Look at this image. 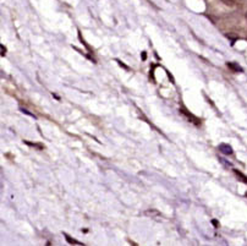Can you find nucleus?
Instances as JSON below:
<instances>
[{
	"label": "nucleus",
	"mask_w": 247,
	"mask_h": 246,
	"mask_svg": "<svg viewBox=\"0 0 247 246\" xmlns=\"http://www.w3.org/2000/svg\"><path fill=\"white\" fill-rule=\"evenodd\" d=\"M246 18H247V12H246Z\"/></svg>",
	"instance_id": "7"
},
{
	"label": "nucleus",
	"mask_w": 247,
	"mask_h": 246,
	"mask_svg": "<svg viewBox=\"0 0 247 246\" xmlns=\"http://www.w3.org/2000/svg\"><path fill=\"white\" fill-rule=\"evenodd\" d=\"M219 151L223 153V154H225V155H230V154H233V147L230 146V145H228V143H221V145H219Z\"/></svg>",
	"instance_id": "1"
},
{
	"label": "nucleus",
	"mask_w": 247,
	"mask_h": 246,
	"mask_svg": "<svg viewBox=\"0 0 247 246\" xmlns=\"http://www.w3.org/2000/svg\"><path fill=\"white\" fill-rule=\"evenodd\" d=\"M65 235V238H66V241L67 243H70V244H74V245H82L80 241H76L75 239H72L71 236H69V235H66V234H64Z\"/></svg>",
	"instance_id": "4"
},
{
	"label": "nucleus",
	"mask_w": 247,
	"mask_h": 246,
	"mask_svg": "<svg viewBox=\"0 0 247 246\" xmlns=\"http://www.w3.org/2000/svg\"><path fill=\"white\" fill-rule=\"evenodd\" d=\"M234 173L236 174V176H237V178H240V179H241V181H244L245 184H247V176H245L242 173H240V171H239V170H236V169L234 170Z\"/></svg>",
	"instance_id": "3"
},
{
	"label": "nucleus",
	"mask_w": 247,
	"mask_h": 246,
	"mask_svg": "<svg viewBox=\"0 0 247 246\" xmlns=\"http://www.w3.org/2000/svg\"><path fill=\"white\" fill-rule=\"evenodd\" d=\"M0 48H1V56H4V55H5V51H6V49H5V47H4V46H0Z\"/></svg>",
	"instance_id": "6"
},
{
	"label": "nucleus",
	"mask_w": 247,
	"mask_h": 246,
	"mask_svg": "<svg viewBox=\"0 0 247 246\" xmlns=\"http://www.w3.org/2000/svg\"><path fill=\"white\" fill-rule=\"evenodd\" d=\"M226 65H228V67L231 69L234 72H242V71H244L242 67H241L239 64H236V63H228Z\"/></svg>",
	"instance_id": "2"
},
{
	"label": "nucleus",
	"mask_w": 247,
	"mask_h": 246,
	"mask_svg": "<svg viewBox=\"0 0 247 246\" xmlns=\"http://www.w3.org/2000/svg\"><path fill=\"white\" fill-rule=\"evenodd\" d=\"M223 4L228 5V6H234L235 5V0H220Z\"/></svg>",
	"instance_id": "5"
}]
</instances>
